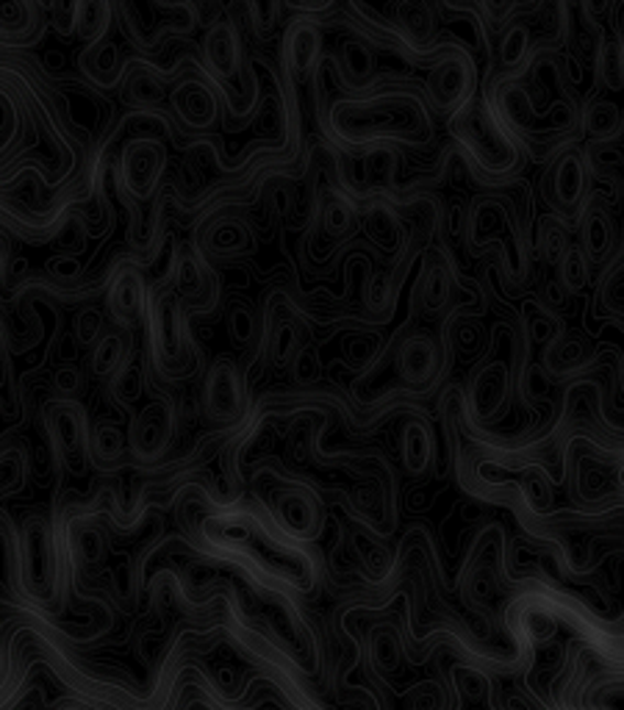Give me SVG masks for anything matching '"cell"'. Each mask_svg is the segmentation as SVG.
Returning <instances> with one entry per match:
<instances>
[{
	"mask_svg": "<svg viewBox=\"0 0 624 710\" xmlns=\"http://www.w3.org/2000/svg\"><path fill=\"white\" fill-rule=\"evenodd\" d=\"M325 131L336 145L364 156L381 148H423L434 139V114L423 95L405 87L341 95L325 109Z\"/></svg>",
	"mask_w": 624,
	"mask_h": 710,
	"instance_id": "cell-1",
	"label": "cell"
},
{
	"mask_svg": "<svg viewBox=\"0 0 624 710\" xmlns=\"http://www.w3.org/2000/svg\"><path fill=\"white\" fill-rule=\"evenodd\" d=\"M142 352L147 378L162 383H184L202 364L200 347L189 328V314L167 283H151V306L142 325Z\"/></svg>",
	"mask_w": 624,
	"mask_h": 710,
	"instance_id": "cell-2",
	"label": "cell"
},
{
	"mask_svg": "<svg viewBox=\"0 0 624 710\" xmlns=\"http://www.w3.org/2000/svg\"><path fill=\"white\" fill-rule=\"evenodd\" d=\"M450 133L478 175L514 178L522 170V148L500 120L489 98H472L450 117Z\"/></svg>",
	"mask_w": 624,
	"mask_h": 710,
	"instance_id": "cell-3",
	"label": "cell"
},
{
	"mask_svg": "<svg viewBox=\"0 0 624 710\" xmlns=\"http://www.w3.org/2000/svg\"><path fill=\"white\" fill-rule=\"evenodd\" d=\"M253 494L264 516L292 542H314L322 536L328 511L317 491L303 480L264 467L253 478Z\"/></svg>",
	"mask_w": 624,
	"mask_h": 710,
	"instance_id": "cell-4",
	"label": "cell"
},
{
	"mask_svg": "<svg viewBox=\"0 0 624 710\" xmlns=\"http://www.w3.org/2000/svg\"><path fill=\"white\" fill-rule=\"evenodd\" d=\"M114 12L122 34L142 53L162 51L169 36H189L202 23L200 7L186 0H122Z\"/></svg>",
	"mask_w": 624,
	"mask_h": 710,
	"instance_id": "cell-5",
	"label": "cell"
},
{
	"mask_svg": "<svg viewBox=\"0 0 624 710\" xmlns=\"http://www.w3.org/2000/svg\"><path fill=\"white\" fill-rule=\"evenodd\" d=\"M40 425L56 467L73 478H84L92 469V422L81 400L47 397L40 405Z\"/></svg>",
	"mask_w": 624,
	"mask_h": 710,
	"instance_id": "cell-6",
	"label": "cell"
},
{
	"mask_svg": "<svg viewBox=\"0 0 624 710\" xmlns=\"http://www.w3.org/2000/svg\"><path fill=\"white\" fill-rule=\"evenodd\" d=\"M500 239V266L511 283L527 277V250L514 226L508 203L503 197H480L467 217V242L472 253H485L489 242Z\"/></svg>",
	"mask_w": 624,
	"mask_h": 710,
	"instance_id": "cell-7",
	"label": "cell"
},
{
	"mask_svg": "<svg viewBox=\"0 0 624 710\" xmlns=\"http://www.w3.org/2000/svg\"><path fill=\"white\" fill-rule=\"evenodd\" d=\"M180 411L178 403L169 397H153L128 425V456L133 467L156 469L167 463L175 441H178Z\"/></svg>",
	"mask_w": 624,
	"mask_h": 710,
	"instance_id": "cell-8",
	"label": "cell"
},
{
	"mask_svg": "<svg viewBox=\"0 0 624 710\" xmlns=\"http://www.w3.org/2000/svg\"><path fill=\"white\" fill-rule=\"evenodd\" d=\"M169 167V153L158 136H136L122 145L114 162V184L120 197L147 206L156 200Z\"/></svg>",
	"mask_w": 624,
	"mask_h": 710,
	"instance_id": "cell-9",
	"label": "cell"
},
{
	"mask_svg": "<svg viewBox=\"0 0 624 710\" xmlns=\"http://www.w3.org/2000/svg\"><path fill=\"white\" fill-rule=\"evenodd\" d=\"M167 286L189 317H208V314H215L220 308V277H217V272L211 270V264L202 259L195 244H175Z\"/></svg>",
	"mask_w": 624,
	"mask_h": 710,
	"instance_id": "cell-10",
	"label": "cell"
},
{
	"mask_svg": "<svg viewBox=\"0 0 624 710\" xmlns=\"http://www.w3.org/2000/svg\"><path fill=\"white\" fill-rule=\"evenodd\" d=\"M200 405L206 422L217 428H237L248 414V378L244 370L228 356L208 364L202 375Z\"/></svg>",
	"mask_w": 624,
	"mask_h": 710,
	"instance_id": "cell-11",
	"label": "cell"
},
{
	"mask_svg": "<svg viewBox=\"0 0 624 710\" xmlns=\"http://www.w3.org/2000/svg\"><path fill=\"white\" fill-rule=\"evenodd\" d=\"M147 306H151V283H147L145 270L133 264L131 259H120L111 266L103 290L106 319L125 334H136L145 325Z\"/></svg>",
	"mask_w": 624,
	"mask_h": 710,
	"instance_id": "cell-12",
	"label": "cell"
},
{
	"mask_svg": "<svg viewBox=\"0 0 624 710\" xmlns=\"http://www.w3.org/2000/svg\"><path fill=\"white\" fill-rule=\"evenodd\" d=\"M167 111L173 114L180 133L206 136L222 117V98L217 87L208 81L202 69L189 73L173 84L167 95Z\"/></svg>",
	"mask_w": 624,
	"mask_h": 710,
	"instance_id": "cell-13",
	"label": "cell"
},
{
	"mask_svg": "<svg viewBox=\"0 0 624 710\" xmlns=\"http://www.w3.org/2000/svg\"><path fill=\"white\" fill-rule=\"evenodd\" d=\"M544 200L563 220H580L589 195V156L580 148H563L541 178Z\"/></svg>",
	"mask_w": 624,
	"mask_h": 710,
	"instance_id": "cell-14",
	"label": "cell"
},
{
	"mask_svg": "<svg viewBox=\"0 0 624 710\" xmlns=\"http://www.w3.org/2000/svg\"><path fill=\"white\" fill-rule=\"evenodd\" d=\"M474 84H478V73H474L472 56L463 47H447L430 67L425 98L430 109L452 117L474 98Z\"/></svg>",
	"mask_w": 624,
	"mask_h": 710,
	"instance_id": "cell-15",
	"label": "cell"
},
{
	"mask_svg": "<svg viewBox=\"0 0 624 710\" xmlns=\"http://www.w3.org/2000/svg\"><path fill=\"white\" fill-rule=\"evenodd\" d=\"M18 558L20 566H23L25 578L31 583H51L53 575H56V566L62 560H67L62 547V538H58L56 522H53V514H45V511H29L20 522V536H18Z\"/></svg>",
	"mask_w": 624,
	"mask_h": 710,
	"instance_id": "cell-16",
	"label": "cell"
},
{
	"mask_svg": "<svg viewBox=\"0 0 624 710\" xmlns=\"http://www.w3.org/2000/svg\"><path fill=\"white\" fill-rule=\"evenodd\" d=\"M281 64L292 84H303L314 78L322 64V31L317 20L295 18L281 40Z\"/></svg>",
	"mask_w": 624,
	"mask_h": 710,
	"instance_id": "cell-17",
	"label": "cell"
},
{
	"mask_svg": "<svg viewBox=\"0 0 624 710\" xmlns=\"http://www.w3.org/2000/svg\"><path fill=\"white\" fill-rule=\"evenodd\" d=\"M397 378L408 389H428L441 375V347L434 336L416 330L399 341L394 352Z\"/></svg>",
	"mask_w": 624,
	"mask_h": 710,
	"instance_id": "cell-18",
	"label": "cell"
},
{
	"mask_svg": "<svg viewBox=\"0 0 624 710\" xmlns=\"http://www.w3.org/2000/svg\"><path fill=\"white\" fill-rule=\"evenodd\" d=\"M47 25L42 3L29 0H0V51H29L40 45Z\"/></svg>",
	"mask_w": 624,
	"mask_h": 710,
	"instance_id": "cell-19",
	"label": "cell"
},
{
	"mask_svg": "<svg viewBox=\"0 0 624 710\" xmlns=\"http://www.w3.org/2000/svg\"><path fill=\"white\" fill-rule=\"evenodd\" d=\"M469 414L478 422H494L511 400V370L503 359L480 367L469 381Z\"/></svg>",
	"mask_w": 624,
	"mask_h": 710,
	"instance_id": "cell-20",
	"label": "cell"
},
{
	"mask_svg": "<svg viewBox=\"0 0 624 710\" xmlns=\"http://www.w3.org/2000/svg\"><path fill=\"white\" fill-rule=\"evenodd\" d=\"M452 295H456V270L450 259L441 250H428L416 281V306L425 317H439L450 308Z\"/></svg>",
	"mask_w": 624,
	"mask_h": 710,
	"instance_id": "cell-21",
	"label": "cell"
},
{
	"mask_svg": "<svg viewBox=\"0 0 624 710\" xmlns=\"http://www.w3.org/2000/svg\"><path fill=\"white\" fill-rule=\"evenodd\" d=\"M361 228H364L366 239L375 244L377 253L397 259L408 248V228L386 197H366L364 208H361Z\"/></svg>",
	"mask_w": 624,
	"mask_h": 710,
	"instance_id": "cell-22",
	"label": "cell"
},
{
	"mask_svg": "<svg viewBox=\"0 0 624 710\" xmlns=\"http://www.w3.org/2000/svg\"><path fill=\"white\" fill-rule=\"evenodd\" d=\"M200 244H195L200 250V255L206 261H231L242 259V255L253 253L255 250V237L250 231V226L239 217H217V220L208 222L200 231Z\"/></svg>",
	"mask_w": 624,
	"mask_h": 710,
	"instance_id": "cell-23",
	"label": "cell"
},
{
	"mask_svg": "<svg viewBox=\"0 0 624 710\" xmlns=\"http://www.w3.org/2000/svg\"><path fill=\"white\" fill-rule=\"evenodd\" d=\"M128 56L114 40L95 42V45L81 47L76 58L78 73L84 76V84H89L98 92H111L120 89L122 76H125Z\"/></svg>",
	"mask_w": 624,
	"mask_h": 710,
	"instance_id": "cell-24",
	"label": "cell"
},
{
	"mask_svg": "<svg viewBox=\"0 0 624 710\" xmlns=\"http://www.w3.org/2000/svg\"><path fill=\"white\" fill-rule=\"evenodd\" d=\"M330 62H333L336 78H339V84L350 95L366 92L372 87V81H375L377 56L366 36H347L339 45V53Z\"/></svg>",
	"mask_w": 624,
	"mask_h": 710,
	"instance_id": "cell-25",
	"label": "cell"
},
{
	"mask_svg": "<svg viewBox=\"0 0 624 710\" xmlns=\"http://www.w3.org/2000/svg\"><path fill=\"white\" fill-rule=\"evenodd\" d=\"M314 217H317L325 237L333 239V242H344V239L353 237L361 226V208L359 203H355V197L336 184H328L319 189Z\"/></svg>",
	"mask_w": 624,
	"mask_h": 710,
	"instance_id": "cell-26",
	"label": "cell"
},
{
	"mask_svg": "<svg viewBox=\"0 0 624 710\" xmlns=\"http://www.w3.org/2000/svg\"><path fill=\"white\" fill-rule=\"evenodd\" d=\"M394 29L403 40L405 53L423 56L434 47L436 36V7L425 0H399L394 3Z\"/></svg>",
	"mask_w": 624,
	"mask_h": 710,
	"instance_id": "cell-27",
	"label": "cell"
},
{
	"mask_svg": "<svg viewBox=\"0 0 624 710\" xmlns=\"http://www.w3.org/2000/svg\"><path fill=\"white\" fill-rule=\"evenodd\" d=\"M399 458H403V469L410 478H423L430 472L436 461V445L434 430L423 416H410L399 428Z\"/></svg>",
	"mask_w": 624,
	"mask_h": 710,
	"instance_id": "cell-28",
	"label": "cell"
},
{
	"mask_svg": "<svg viewBox=\"0 0 624 710\" xmlns=\"http://www.w3.org/2000/svg\"><path fill=\"white\" fill-rule=\"evenodd\" d=\"M133 350H136L133 347V334H125L120 328H109L100 336L98 345L89 350V375L95 381L109 383L122 370V364L131 359Z\"/></svg>",
	"mask_w": 624,
	"mask_h": 710,
	"instance_id": "cell-29",
	"label": "cell"
},
{
	"mask_svg": "<svg viewBox=\"0 0 624 710\" xmlns=\"http://www.w3.org/2000/svg\"><path fill=\"white\" fill-rule=\"evenodd\" d=\"M613 220L600 203H585L580 215V250L589 264H602L613 250Z\"/></svg>",
	"mask_w": 624,
	"mask_h": 710,
	"instance_id": "cell-30",
	"label": "cell"
},
{
	"mask_svg": "<svg viewBox=\"0 0 624 710\" xmlns=\"http://www.w3.org/2000/svg\"><path fill=\"white\" fill-rule=\"evenodd\" d=\"M92 469L98 472H120L131 463L128 456V430H122L114 422H100L92 425Z\"/></svg>",
	"mask_w": 624,
	"mask_h": 710,
	"instance_id": "cell-31",
	"label": "cell"
},
{
	"mask_svg": "<svg viewBox=\"0 0 624 710\" xmlns=\"http://www.w3.org/2000/svg\"><path fill=\"white\" fill-rule=\"evenodd\" d=\"M147 383V367H145V352L133 350L131 359L122 364V370L106 383V394H109L111 403L120 411L133 408V405L142 400Z\"/></svg>",
	"mask_w": 624,
	"mask_h": 710,
	"instance_id": "cell-32",
	"label": "cell"
},
{
	"mask_svg": "<svg viewBox=\"0 0 624 710\" xmlns=\"http://www.w3.org/2000/svg\"><path fill=\"white\" fill-rule=\"evenodd\" d=\"M14 347L9 341V330L0 319V416L9 422L23 416V394H20V378L14 372Z\"/></svg>",
	"mask_w": 624,
	"mask_h": 710,
	"instance_id": "cell-33",
	"label": "cell"
},
{
	"mask_svg": "<svg viewBox=\"0 0 624 710\" xmlns=\"http://www.w3.org/2000/svg\"><path fill=\"white\" fill-rule=\"evenodd\" d=\"M226 328H228V336H231V341L239 347V350H250V347H259L261 336H264L261 314L244 301L228 303Z\"/></svg>",
	"mask_w": 624,
	"mask_h": 710,
	"instance_id": "cell-34",
	"label": "cell"
},
{
	"mask_svg": "<svg viewBox=\"0 0 624 710\" xmlns=\"http://www.w3.org/2000/svg\"><path fill=\"white\" fill-rule=\"evenodd\" d=\"M117 12L114 3L106 0H92V3H78V40L84 42V47L95 45V42L109 40V31L114 25Z\"/></svg>",
	"mask_w": 624,
	"mask_h": 710,
	"instance_id": "cell-35",
	"label": "cell"
},
{
	"mask_svg": "<svg viewBox=\"0 0 624 710\" xmlns=\"http://www.w3.org/2000/svg\"><path fill=\"white\" fill-rule=\"evenodd\" d=\"M533 51V31L525 20H511L503 31H500L497 42V58L503 69H519L527 62Z\"/></svg>",
	"mask_w": 624,
	"mask_h": 710,
	"instance_id": "cell-36",
	"label": "cell"
},
{
	"mask_svg": "<svg viewBox=\"0 0 624 710\" xmlns=\"http://www.w3.org/2000/svg\"><path fill=\"white\" fill-rule=\"evenodd\" d=\"M596 69L607 89L622 92L624 89V42L618 36H605L596 51Z\"/></svg>",
	"mask_w": 624,
	"mask_h": 710,
	"instance_id": "cell-37",
	"label": "cell"
},
{
	"mask_svg": "<svg viewBox=\"0 0 624 710\" xmlns=\"http://www.w3.org/2000/svg\"><path fill=\"white\" fill-rule=\"evenodd\" d=\"M583 128L589 131V136L607 142L611 136H616V131L622 128V111L611 100H594L583 114Z\"/></svg>",
	"mask_w": 624,
	"mask_h": 710,
	"instance_id": "cell-38",
	"label": "cell"
},
{
	"mask_svg": "<svg viewBox=\"0 0 624 710\" xmlns=\"http://www.w3.org/2000/svg\"><path fill=\"white\" fill-rule=\"evenodd\" d=\"M558 281L569 295H580L589 286V259L583 255V250L578 244L563 253V259L558 261Z\"/></svg>",
	"mask_w": 624,
	"mask_h": 710,
	"instance_id": "cell-39",
	"label": "cell"
},
{
	"mask_svg": "<svg viewBox=\"0 0 624 710\" xmlns=\"http://www.w3.org/2000/svg\"><path fill=\"white\" fill-rule=\"evenodd\" d=\"M106 312L98 306H84L81 312L76 314V319H73V341H76L78 347H84V350H92L95 345L100 341V336L106 334Z\"/></svg>",
	"mask_w": 624,
	"mask_h": 710,
	"instance_id": "cell-40",
	"label": "cell"
},
{
	"mask_svg": "<svg viewBox=\"0 0 624 710\" xmlns=\"http://www.w3.org/2000/svg\"><path fill=\"white\" fill-rule=\"evenodd\" d=\"M525 328L536 345L552 347L555 341L561 339V325H558V319L544 306L538 308V303H527L525 306Z\"/></svg>",
	"mask_w": 624,
	"mask_h": 710,
	"instance_id": "cell-41",
	"label": "cell"
},
{
	"mask_svg": "<svg viewBox=\"0 0 624 710\" xmlns=\"http://www.w3.org/2000/svg\"><path fill=\"white\" fill-rule=\"evenodd\" d=\"M394 295L397 290H394V277L388 272H372L364 281V303L370 314H377V317L388 314V308L394 306Z\"/></svg>",
	"mask_w": 624,
	"mask_h": 710,
	"instance_id": "cell-42",
	"label": "cell"
},
{
	"mask_svg": "<svg viewBox=\"0 0 624 710\" xmlns=\"http://www.w3.org/2000/svg\"><path fill=\"white\" fill-rule=\"evenodd\" d=\"M381 352V339L375 334H353L344 339V359L355 367V370H366L377 361Z\"/></svg>",
	"mask_w": 624,
	"mask_h": 710,
	"instance_id": "cell-43",
	"label": "cell"
},
{
	"mask_svg": "<svg viewBox=\"0 0 624 710\" xmlns=\"http://www.w3.org/2000/svg\"><path fill=\"white\" fill-rule=\"evenodd\" d=\"M47 275L62 290H81L84 286V264L76 255H53L47 261Z\"/></svg>",
	"mask_w": 624,
	"mask_h": 710,
	"instance_id": "cell-44",
	"label": "cell"
},
{
	"mask_svg": "<svg viewBox=\"0 0 624 710\" xmlns=\"http://www.w3.org/2000/svg\"><path fill=\"white\" fill-rule=\"evenodd\" d=\"M84 392H87V375L78 367L64 364L53 372V397L81 400Z\"/></svg>",
	"mask_w": 624,
	"mask_h": 710,
	"instance_id": "cell-45",
	"label": "cell"
},
{
	"mask_svg": "<svg viewBox=\"0 0 624 710\" xmlns=\"http://www.w3.org/2000/svg\"><path fill=\"white\" fill-rule=\"evenodd\" d=\"M242 12L248 14V23L255 36H270L275 31L277 18L284 12V3H248V7H242Z\"/></svg>",
	"mask_w": 624,
	"mask_h": 710,
	"instance_id": "cell-46",
	"label": "cell"
},
{
	"mask_svg": "<svg viewBox=\"0 0 624 710\" xmlns=\"http://www.w3.org/2000/svg\"><path fill=\"white\" fill-rule=\"evenodd\" d=\"M89 242V233L84 228V222L78 220L76 215L69 217L67 226L58 231V237L53 239V248H56V255H78Z\"/></svg>",
	"mask_w": 624,
	"mask_h": 710,
	"instance_id": "cell-47",
	"label": "cell"
},
{
	"mask_svg": "<svg viewBox=\"0 0 624 710\" xmlns=\"http://www.w3.org/2000/svg\"><path fill=\"white\" fill-rule=\"evenodd\" d=\"M319 372H322V364H319V356L311 345L303 347L295 356V361L289 364V375L295 378V383H300V386L319 381Z\"/></svg>",
	"mask_w": 624,
	"mask_h": 710,
	"instance_id": "cell-48",
	"label": "cell"
},
{
	"mask_svg": "<svg viewBox=\"0 0 624 710\" xmlns=\"http://www.w3.org/2000/svg\"><path fill=\"white\" fill-rule=\"evenodd\" d=\"M47 12V25H51L56 34L73 36L78 29V3H51L45 7Z\"/></svg>",
	"mask_w": 624,
	"mask_h": 710,
	"instance_id": "cell-49",
	"label": "cell"
},
{
	"mask_svg": "<svg viewBox=\"0 0 624 710\" xmlns=\"http://www.w3.org/2000/svg\"><path fill=\"white\" fill-rule=\"evenodd\" d=\"M353 542H355V549H359L361 558L366 560V566H370V569H381L383 564H388V553L366 531L355 533Z\"/></svg>",
	"mask_w": 624,
	"mask_h": 710,
	"instance_id": "cell-50",
	"label": "cell"
},
{
	"mask_svg": "<svg viewBox=\"0 0 624 710\" xmlns=\"http://www.w3.org/2000/svg\"><path fill=\"white\" fill-rule=\"evenodd\" d=\"M456 341L461 350L474 352V350H480V345H483V330H480V325H474V323H458Z\"/></svg>",
	"mask_w": 624,
	"mask_h": 710,
	"instance_id": "cell-51",
	"label": "cell"
},
{
	"mask_svg": "<svg viewBox=\"0 0 624 710\" xmlns=\"http://www.w3.org/2000/svg\"><path fill=\"white\" fill-rule=\"evenodd\" d=\"M618 489L624 491V463H622V467H618Z\"/></svg>",
	"mask_w": 624,
	"mask_h": 710,
	"instance_id": "cell-52",
	"label": "cell"
}]
</instances>
